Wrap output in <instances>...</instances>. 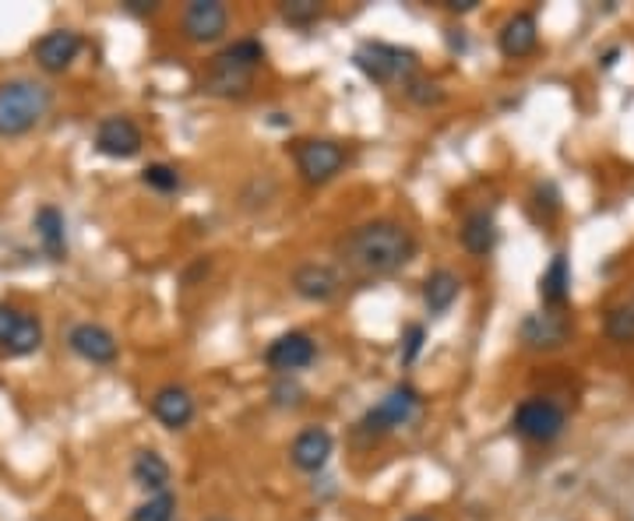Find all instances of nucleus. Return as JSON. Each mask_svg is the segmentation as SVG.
I'll use <instances>...</instances> for the list:
<instances>
[{
	"label": "nucleus",
	"mask_w": 634,
	"mask_h": 521,
	"mask_svg": "<svg viewBox=\"0 0 634 521\" xmlns=\"http://www.w3.org/2000/svg\"><path fill=\"white\" fill-rule=\"evenodd\" d=\"M145 137L131 117H106L96 128V148L110 159H134L142 152Z\"/></svg>",
	"instance_id": "nucleus-11"
},
{
	"label": "nucleus",
	"mask_w": 634,
	"mask_h": 521,
	"mask_svg": "<svg viewBox=\"0 0 634 521\" xmlns=\"http://www.w3.org/2000/svg\"><path fill=\"white\" fill-rule=\"evenodd\" d=\"M53 92L33 78L0 82V137H22L43 124L50 113Z\"/></svg>",
	"instance_id": "nucleus-3"
},
{
	"label": "nucleus",
	"mask_w": 634,
	"mask_h": 521,
	"mask_svg": "<svg viewBox=\"0 0 634 521\" xmlns=\"http://www.w3.org/2000/svg\"><path fill=\"white\" fill-rule=\"evenodd\" d=\"M406 96L416 102V106H441L444 102V88L438 82H427V78H409L406 85Z\"/></svg>",
	"instance_id": "nucleus-28"
},
{
	"label": "nucleus",
	"mask_w": 634,
	"mask_h": 521,
	"mask_svg": "<svg viewBox=\"0 0 634 521\" xmlns=\"http://www.w3.org/2000/svg\"><path fill=\"white\" fill-rule=\"evenodd\" d=\"M292 293L311 300V303H328L343 293V275L332 265H318V260H307L297 271H292Z\"/></svg>",
	"instance_id": "nucleus-14"
},
{
	"label": "nucleus",
	"mask_w": 634,
	"mask_h": 521,
	"mask_svg": "<svg viewBox=\"0 0 634 521\" xmlns=\"http://www.w3.org/2000/svg\"><path fill=\"white\" fill-rule=\"evenodd\" d=\"M208 521H229V518H208Z\"/></svg>",
	"instance_id": "nucleus-34"
},
{
	"label": "nucleus",
	"mask_w": 634,
	"mask_h": 521,
	"mask_svg": "<svg viewBox=\"0 0 634 521\" xmlns=\"http://www.w3.org/2000/svg\"><path fill=\"white\" fill-rule=\"evenodd\" d=\"M36 237L43 243L46 257L64 260L68 257V233H64V216L53 205H43L36 211Z\"/></svg>",
	"instance_id": "nucleus-22"
},
{
	"label": "nucleus",
	"mask_w": 634,
	"mask_h": 521,
	"mask_svg": "<svg viewBox=\"0 0 634 521\" xmlns=\"http://www.w3.org/2000/svg\"><path fill=\"white\" fill-rule=\"evenodd\" d=\"M318 360V342L307 331H286L265 349V363L275 374H297Z\"/></svg>",
	"instance_id": "nucleus-10"
},
{
	"label": "nucleus",
	"mask_w": 634,
	"mask_h": 521,
	"mask_svg": "<svg viewBox=\"0 0 634 521\" xmlns=\"http://www.w3.org/2000/svg\"><path fill=\"white\" fill-rule=\"evenodd\" d=\"M174 514H177V497L166 489V494H152L145 504H137L131 521H174Z\"/></svg>",
	"instance_id": "nucleus-25"
},
{
	"label": "nucleus",
	"mask_w": 634,
	"mask_h": 521,
	"mask_svg": "<svg viewBox=\"0 0 634 521\" xmlns=\"http://www.w3.org/2000/svg\"><path fill=\"white\" fill-rule=\"evenodd\" d=\"M194 395L183 385H163L156 395H152V416H156L166 431H183L194 420Z\"/></svg>",
	"instance_id": "nucleus-15"
},
{
	"label": "nucleus",
	"mask_w": 634,
	"mask_h": 521,
	"mask_svg": "<svg viewBox=\"0 0 634 521\" xmlns=\"http://www.w3.org/2000/svg\"><path fill=\"white\" fill-rule=\"evenodd\" d=\"M539 46V25L529 11H515L512 19L501 25L498 33V50L507 57V60H525L533 57Z\"/></svg>",
	"instance_id": "nucleus-17"
},
{
	"label": "nucleus",
	"mask_w": 634,
	"mask_h": 521,
	"mask_svg": "<svg viewBox=\"0 0 634 521\" xmlns=\"http://www.w3.org/2000/svg\"><path fill=\"white\" fill-rule=\"evenodd\" d=\"M43 346V325H39V317H33V314H25L22 317V325H19V331H14V339H11V346L4 349L8 356H33V352Z\"/></svg>",
	"instance_id": "nucleus-24"
},
{
	"label": "nucleus",
	"mask_w": 634,
	"mask_h": 521,
	"mask_svg": "<svg viewBox=\"0 0 634 521\" xmlns=\"http://www.w3.org/2000/svg\"><path fill=\"white\" fill-rule=\"evenodd\" d=\"M515 431L525 440H536V444H550L564 434L567 426V412L550 402V398H525V402L515 409Z\"/></svg>",
	"instance_id": "nucleus-7"
},
{
	"label": "nucleus",
	"mask_w": 634,
	"mask_h": 521,
	"mask_svg": "<svg viewBox=\"0 0 634 521\" xmlns=\"http://www.w3.org/2000/svg\"><path fill=\"white\" fill-rule=\"evenodd\" d=\"M332 451H335L332 434L324 431V426H307V431L297 434V440H292L289 458L300 472H311V476H318V472L332 462Z\"/></svg>",
	"instance_id": "nucleus-16"
},
{
	"label": "nucleus",
	"mask_w": 634,
	"mask_h": 521,
	"mask_svg": "<svg viewBox=\"0 0 634 521\" xmlns=\"http://www.w3.org/2000/svg\"><path fill=\"white\" fill-rule=\"evenodd\" d=\"M631 303H634V296H631Z\"/></svg>",
	"instance_id": "nucleus-35"
},
{
	"label": "nucleus",
	"mask_w": 634,
	"mask_h": 521,
	"mask_svg": "<svg viewBox=\"0 0 634 521\" xmlns=\"http://www.w3.org/2000/svg\"><path fill=\"white\" fill-rule=\"evenodd\" d=\"M444 8L455 11V14H469V11L479 8V0H444Z\"/></svg>",
	"instance_id": "nucleus-31"
},
{
	"label": "nucleus",
	"mask_w": 634,
	"mask_h": 521,
	"mask_svg": "<svg viewBox=\"0 0 634 521\" xmlns=\"http://www.w3.org/2000/svg\"><path fill=\"white\" fill-rule=\"evenodd\" d=\"M82 46L85 43H82L79 33H74V28H53V33H46L43 39H36L33 57L46 74H60V71H68L74 60H79Z\"/></svg>",
	"instance_id": "nucleus-12"
},
{
	"label": "nucleus",
	"mask_w": 634,
	"mask_h": 521,
	"mask_svg": "<svg viewBox=\"0 0 634 521\" xmlns=\"http://www.w3.org/2000/svg\"><path fill=\"white\" fill-rule=\"evenodd\" d=\"M458 240L472 257H487L493 251V243H498V222H493L487 208H476L466 216V222H462Z\"/></svg>",
	"instance_id": "nucleus-18"
},
{
	"label": "nucleus",
	"mask_w": 634,
	"mask_h": 521,
	"mask_svg": "<svg viewBox=\"0 0 634 521\" xmlns=\"http://www.w3.org/2000/svg\"><path fill=\"white\" fill-rule=\"evenodd\" d=\"M335 254L360 279H381V275L402 271L416 257V237L398 219H370L357 229H349L335 243Z\"/></svg>",
	"instance_id": "nucleus-1"
},
{
	"label": "nucleus",
	"mask_w": 634,
	"mask_h": 521,
	"mask_svg": "<svg viewBox=\"0 0 634 521\" xmlns=\"http://www.w3.org/2000/svg\"><path fill=\"white\" fill-rule=\"evenodd\" d=\"M602 328H607V335L613 342H621V346L634 342V303L631 300L613 303L607 311V317H602Z\"/></svg>",
	"instance_id": "nucleus-23"
},
{
	"label": "nucleus",
	"mask_w": 634,
	"mask_h": 521,
	"mask_svg": "<svg viewBox=\"0 0 634 521\" xmlns=\"http://www.w3.org/2000/svg\"><path fill=\"white\" fill-rule=\"evenodd\" d=\"M131 476H134L137 486L148 489V494H166V489H169V476H174V472H169V462H166L159 451L145 448V451L134 455Z\"/></svg>",
	"instance_id": "nucleus-20"
},
{
	"label": "nucleus",
	"mask_w": 634,
	"mask_h": 521,
	"mask_svg": "<svg viewBox=\"0 0 634 521\" xmlns=\"http://www.w3.org/2000/svg\"><path fill=\"white\" fill-rule=\"evenodd\" d=\"M68 346L71 352H79L82 360L96 363V366H110L120 356L113 331H106L103 325H92V320H82V325H74L68 331Z\"/></svg>",
	"instance_id": "nucleus-13"
},
{
	"label": "nucleus",
	"mask_w": 634,
	"mask_h": 521,
	"mask_svg": "<svg viewBox=\"0 0 634 521\" xmlns=\"http://www.w3.org/2000/svg\"><path fill=\"white\" fill-rule=\"evenodd\" d=\"M22 311H14V306H4L0 303V349H8L11 346V339H14V331H19V325H22Z\"/></svg>",
	"instance_id": "nucleus-29"
},
{
	"label": "nucleus",
	"mask_w": 634,
	"mask_h": 521,
	"mask_svg": "<svg viewBox=\"0 0 634 521\" xmlns=\"http://www.w3.org/2000/svg\"><path fill=\"white\" fill-rule=\"evenodd\" d=\"M423 325H409V331H406V349H402V363H412L416 356H420V349H423Z\"/></svg>",
	"instance_id": "nucleus-30"
},
{
	"label": "nucleus",
	"mask_w": 634,
	"mask_h": 521,
	"mask_svg": "<svg viewBox=\"0 0 634 521\" xmlns=\"http://www.w3.org/2000/svg\"><path fill=\"white\" fill-rule=\"evenodd\" d=\"M142 180H145V187L152 191H159V194H174L180 191V173L174 170V166H166V162H152L142 170Z\"/></svg>",
	"instance_id": "nucleus-27"
},
{
	"label": "nucleus",
	"mask_w": 634,
	"mask_h": 521,
	"mask_svg": "<svg viewBox=\"0 0 634 521\" xmlns=\"http://www.w3.org/2000/svg\"><path fill=\"white\" fill-rule=\"evenodd\" d=\"M261 60H265V46L258 39H237L229 43L226 50H219L212 57V64L205 71V78H201V88L212 92V96H247L254 85V74L261 68Z\"/></svg>",
	"instance_id": "nucleus-2"
},
{
	"label": "nucleus",
	"mask_w": 634,
	"mask_h": 521,
	"mask_svg": "<svg viewBox=\"0 0 634 521\" xmlns=\"http://www.w3.org/2000/svg\"><path fill=\"white\" fill-rule=\"evenodd\" d=\"M402 521H434L430 514H409V518H402Z\"/></svg>",
	"instance_id": "nucleus-33"
},
{
	"label": "nucleus",
	"mask_w": 634,
	"mask_h": 521,
	"mask_svg": "<svg viewBox=\"0 0 634 521\" xmlns=\"http://www.w3.org/2000/svg\"><path fill=\"white\" fill-rule=\"evenodd\" d=\"M123 8H128V11H137V14H152L159 4H156V0H123Z\"/></svg>",
	"instance_id": "nucleus-32"
},
{
	"label": "nucleus",
	"mask_w": 634,
	"mask_h": 521,
	"mask_svg": "<svg viewBox=\"0 0 634 521\" xmlns=\"http://www.w3.org/2000/svg\"><path fill=\"white\" fill-rule=\"evenodd\" d=\"M283 19L289 22V25H297V28H311V25H318L321 22V14H324V4L321 0H286L283 8Z\"/></svg>",
	"instance_id": "nucleus-26"
},
{
	"label": "nucleus",
	"mask_w": 634,
	"mask_h": 521,
	"mask_svg": "<svg viewBox=\"0 0 634 521\" xmlns=\"http://www.w3.org/2000/svg\"><path fill=\"white\" fill-rule=\"evenodd\" d=\"M352 64L378 85H395V82L406 85L409 78H416V53L392 43H374V39L360 43L357 53H352Z\"/></svg>",
	"instance_id": "nucleus-4"
},
{
	"label": "nucleus",
	"mask_w": 634,
	"mask_h": 521,
	"mask_svg": "<svg viewBox=\"0 0 634 521\" xmlns=\"http://www.w3.org/2000/svg\"><path fill=\"white\" fill-rule=\"evenodd\" d=\"M458 293H462V279H458L452 268H438V271L427 275V282H423V303H427L430 314L452 311V303L458 300Z\"/></svg>",
	"instance_id": "nucleus-21"
},
{
	"label": "nucleus",
	"mask_w": 634,
	"mask_h": 521,
	"mask_svg": "<svg viewBox=\"0 0 634 521\" xmlns=\"http://www.w3.org/2000/svg\"><path fill=\"white\" fill-rule=\"evenodd\" d=\"M571 296V268L567 254H553L547 271L539 275V300H543L547 311H564V303Z\"/></svg>",
	"instance_id": "nucleus-19"
},
{
	"label": "nucleus",
	"mask_w": 634,
	"mask_h": 521,
	"mask_svg": "<svg viewBox=\"0 0 634 521\" xmlns=\"http://www.w3.org/2000/svg\"><path fill=\"white\" fill-rule=\"evenodd\" d=\"M420 405H423L420 391H416L412 385H398V388H392L388 395H384L374 409H367V416L360 420V431L370 434V437L402 431V426H409L416 416H420Z\"/></svg>",
	"instance_id": "nucleus-5"
},
{
	"label": "nucleus",
	"mask_w": 634,
	"mask_h": 521,
	"mask_svg": "<svg viewBox=\"0 0 634 521\" xmlns=\"http://www.w3.org/2000/svg\"><path fill=\"white\" fill-rule=\"evenodd\" d=\"M571 331H575V325H571V317L564 311H539L522 320L518 339L533 352H553L571 342Z\"/></svg>",
	"instance_id": "nucleus-8"
},
{
	"label": "nucleus",
	"mask_w": 634,
	"mask_h": 521,
	"mask_svg": "<svg viewBox=\"0 0 634 521\" xmlns=\"http://www.w3.org/2000/svg\"><path fill=\"white\" fill-rule=\"evenodd\" d=\"M292 159H297L300 177L307 183H314V187H321V183H328L343 173L346 148L338 142H328V137H307V142H300L297 152H292Z\"/></svg>",
	"instance_id": "nucleus-6"
},
{
	"label": "nucleus",
	"mask_w": 634,
	"mask_h": 521,
	"mask_svg": "<svg viewBox=\"0 0 634 521\" xmlns=\"http://www.w3.org/2000/svg\"><path fill=\"white\" fill-rule=\"evenodd\" d=\"M180 25L191 43H219L229 28V8L223 0H191L183 8Z\"/></svg>",
	"instance_id": "nucleus-9"
}]
</instances>
